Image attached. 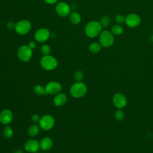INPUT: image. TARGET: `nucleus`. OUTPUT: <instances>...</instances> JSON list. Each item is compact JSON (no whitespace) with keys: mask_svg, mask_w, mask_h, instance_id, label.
<instances>
[{"mask_svg":"<svg viewBox=\"0 0 153 153\" xmlns=\"http://www.w3.org/2000/svg\"><path fill=\"white\" fill-rule=\"evenodd\" d=\"M33 92L39 96H44L47 94L45 88L39 84L35 85L33 87Z\"/></svg>","mask_w":153,"mask_h":153,"instance_id":"21","label":"nucleus"},{"mask_svg":"<svg viewBox=\"0 0 153 153\" xmlns=\"http://www.w3.org/2000/svg\"><path fill=\"white\" fill-rule=\"evenodd\" d=\"M102 28L103 27L99 22L92 20L86 25L84 32L87 36L93 38L100 35L102 31Z\"/></svg>","mask_w":153,"mask_h":153,"instance_id":"1","label":"nucleus"},{"mask_svg":"<svg viewBox=\"0 0 153 153\" xmlns=\"http://www.w3.org/2000/svg\"><path fill=\"white\" fill-rule=\"evenodd\" d=\"M17 55L18 58L23 62L29 61L33 55V50L31 49L28 45H23L19 47Z\"/></svg>","mask_w":153,"mask_h":153,"instance_id":"5","label":"nucleus"},{"mask_svg":"<svg viewBox=\"0 0 153 153\" xmlns=\"http://www.w3.org/2000/svg\"><path fill=\"white\" fill-rule=\"evenodd\" d=\"M115 118L118 121H121L122 120H123L124 118V112L121 109H118L115 113Z\"/></svg>","mask_w":153,"mask_h":153,"instance_id":"25","label":"nucleus"},{"mask_svg":"<svg viewBox=\"0 0 153 153\" xmlns=\"http://www.w3.org/2000/svg\"><path fill=\"white\" fill-rule=\"evenodd\" d=\"M15 25L16 23H14L13 22H9L7 23V27L10 29V30H12V29H14L15 28Z\"/></svg>","mask_w":153,"mask_h":153,"instance_id":"29","label":"nucleus"},{"mask_svg":"<svg viewBox=\"0 0 153 153\" xmlns=\"http://www.w3.org/2000/svg\"><path fill=\"white\" fill-rule=\"evenodd\" d=\"M112 101L114 105L118 109H123L127 103V100L126 97L121 93H115L112 97Z\"/></svg>","mask_w":153,"mask_h":153,"instance_id":"12","label":"nucleus"},{"mask_svg":"<svg viewBox=\"0 0 153 153\" xmlns=\"http://www.w3.org/2000/svg\"><path fill=\"white\" fill-rule=\"evenodd\" d=\"M2 134L5 138H10L13 135V130L11 127L8 126H5L2 129Z\"/></svg>","mask_w":153,"mask_h":153,"instance_id":"22","label":"nucleus"},{"mask_svg":"<svg viewBox=\"0 0 153 153\" xmlns=\"http://www.w3.org/2000/svg\"><path fill=\"white\" fill-rule=\"evenodd\" d=\"M40 119H41L40 116L36 114H33L31 117V120L33 123H39Z\"/></svg>","mask_w":153,"mask_h":153,"instance_id":"28","label":"nucleus"},{"mask_svg":"<svg viewBox=\"0 0 153 153\" xmlns=\"http://www.w3.org/2000/svg\"><path fill=\"white\" fill-rule=\"evenodd\" d=\"M31 28V23L29 20L24 19L21 20L16 23L14 30L20 35H25L30 32Z\"/></svg>","mask_w":153,"mask_h":153,"instance_id":"6","label":"nucleus"},{"mask_svg":"<svg viewBox=\"0 0 153 153\" xmlns=\"http://www.w3.org/2000/svg\"><path fill=\"white\" fill-rule=\"evenodd\" d=\"M111 32H112V33L114 35L119 36V35H121L123 33L124 29L121 25L117 24V25H114L112 26Z\"/></svg>","mask_w":153,"mask_h":153,"instance_id":"19","label":"nucleus"},{"mask_svg":"<svg viewBox=\"0 0 153 153\" xmlns=\"http://www.w3.org/2000/svg\"><path fill=\"white\" fill-rule=\"evenodd\" d=\"M67 96L63 93H59L55 95L53 98V103L56 106H61L67 102Z\"/></svg>","mask_w":153,"mask_h":153,"instance_id":"15","label":"nucleus"},{"mask_svg":"<svg viewBox=\"0 0 153 153\" xmlns=\"http://www.w3.org/2000/svg\"><path fill=\"white\" fill-rule=\"evenodd\" d=\"M102 48V46L99 42H94L91 43L88 46L89 51L92 53H99Z\"/></svg>","mask_w":153,"mask_h":153,"instance_id":"20","label":"nucleus"},{"mask_svg":"<svg viewBox=\"0 0 153 153\" xmlns=\"http://www.w3.org/2000/svg\"><path fill=\"white\" fill-rule=\"evenodd\" d=\"M45 88L47 94L56 95L61 92L62 86L60 82L54 81H51L47 84Z\"/></svg>","mask_w":153,"mask_h":153,"instance_id":"11","label":"nucleus"},{"mask_svg":"<svg viewBox=\"0 0 153 153\" xmlns=\"http://www.w3.org/2000/svg\"><path fill=\"white\" fill-rule=\"evenodd\" d=\"M50 36V32L47 28L41 27L38 29L34 34V38L36 41L44 42L48 39Z\"/></svg>","mask_w":153,"mask_h":153,"instance_id":"9","label":"nucleus"},{"mask_svg":"<svg viewBox=\"0 0 153 153\" xmlns=\"http://www.w3.org/2000/svg\"><path fill=\"white\" fill-rule=\"evenodd\" d=\"M110 19L109 17L108 16H104L103 17H101L100 20V23L101 24V25L102 26V27H108L109 24H110Z\"/></svg>","mask_w":153,"mask_h":153,"instance_id":"24","label":"nucleus"},{"mask_svg":"<svg viewBox=\"0 0 153 153\" xmlns=\"http://www.w3.org/2000/svg\"><path fill=\"white\" fill-rule=\"evenodd\" d=\"M115 21L117 23V24L122 25V24L125 23L126 17L124 15H122V14H118L115 17Z\"/></svg>","mask_w":153,"mask_h":153,"instance_id":"27","label":"nucleus"},{"mask_svg":"<svg viewBox=\"0 0 153 153\" xmlns=\"http://www.w3.org/2000/svg\"><path fill=\"white\" fill-rule=\"evenodd\" d=\"M31 49H34L36 46V42L33 41H29V43H28V45H27Z\"/></svg>","mask_w":153,"mask_h":153,"instance_id":"30","label":"nucleus"},{"mask_svg":"<svg viewBox=\"0 0 153 153\" xmlns=\"http://www.w3.org/2000/svg\"><path fill=\"white\" fill-rule=\"evenodd\" d=\"M58 0H44V1L47 3V4H50V5H52L54 4L55 3H56L57 2Z\"/></svg>","mask_w":153,"mask_h":153,"instance_id":"31","label":"nucleus"},{"mask_svg":"<svg viewBox=\"0 0 153 153\" xmlns=\"http://www.w3.org/2000/svg\"><path fill=\"white\" fill-rule=\"evenodd\" d=\"M71 10H76V5H75V4H73V5H72L71 6Z\"/></svg>","mask_w":153,"mask_h":153,"instance_id":"32","label":"nucleus"},{"mask_svg":"<svg viewBox=\"0 0 153 153\" xmlns=\"http://www.w3.org/2000/svg\"><path fill=\"white\" fill-rule=\"evenodd\" d=\"M55 10L59 16L66 17L71 14V8L68 4L65 2H60L56 5Z\"/></svg>","mask_w":153,"mask_h":153,"instance_id":"10","label":"nucleus"},{"mask_svg":"<svg viewBox=\"0 0 153 153\" xmlns=\"http://www.w3.org/2000/svg\"><path fill=\"white\" fill-rule=\"evenodd\" d=\"M39 126L34 124L29 126L28 128V134L31 137H35L38 135V134L39 132Z\"/></svg>","mask_w":153,"mask_h":153,"instance_id":"18","label":"nucleus"},{"mask_svg":"<svg viewBox=\"0 0 153 153\" xmlns=\"http://www.w3.org/2000/svg\"><path fill=\"white\" fill-rule=\"evenodd\" d=\"M99 36V43L102 47L108 48L111 47L114 43V35L112 32L108 30H105L101 32Z\"/></svg>","mask_w":153,"mask_h":153,"instance_id":"4","label":"nucleus"},{"mask_svg":"<svg viewBox=\"0 0 153 153\" xmlns=\"http://www.w3.org/2000/svg\"><path fill=\"white\" fill-rule=\"evenodd\" d=\"M84 74L81 71H76L75 72L74 74V78L75 79V81L77 82L81 81L84 78Z\"/></svg>","mask_w":153,"mask_h":153,"instance_id":"26","label":"nucleus"},{"mask_svg":"<svg viewBox=\"0 0 153 153\" xmlns=\"http://www.w3.org/2000/svg\"><path fill=\"white\" fill-rule=\"evenodd\" d=\"M141 22L140 17L136 13H130L126 16V25L130 28H135L139 26Z\"/></svg>","mask_w":153,"mask_h":153,"instance_id":"8","label":"nucleus"},{"mask_svg":"<svg viewBox=\"0 0 153 153\" xmlns=\"http://www.w3.org/2000/svg\"><path fill=\"white\" fill-rule=\"evenodd\" d=\"M55 124L54 117L49 114H45L41 117L39 122V127L45 131L52 129Z\"/></svg>","mask_w":153,"mask_h":153,"instance_id":"7","label":"nucleus"},{"mask_svg":"<svg viewBox=\"0 0 153 153\" xmlns=\"http://www.w3.org/2000/svg\"><path fill=\"white\" fill-rule=\"evenodd\" d=\"M13 120V112L9 109H4L0 112V122L4 124L8 125L11 123Z\"/></svg>","mask_w":153,"mask_h":153,"instance_id":"14","label":"nucleus"},{"mask_svg":"<svg viewBox=\"0 0 153 153\" xmlns=\"http://www.w3.org/2000/svg\"><path fill=\"white\" fill-rule=\"evenodd\" d=\"M39 142H38L36 139H30L27 140L24 145V148L25 151L30 153L36 152L39 148Z\"/></svg>","mask_w":153,"mask_h":153,"instance_id":"13","label":"nucleus"},{"mask_svg":"<svg viewBox=\"0 0 153 153\" xmlns=\"http://www.w3.org/2000/svg\"><path fill=\"white\" fill-rule=\"evenodd\" d=\"M71 95L75 98H81L87 93V87L82 82L79 81L74 83L70 87Z\"/></svg>","mask_w":153,"mask_h":153,"instance_id":"2","label":"nucleus"},{"mask_svg":"<svg viewBox=\"0 0 153 153\" xmlns=\"http://www.w3.org/2000/svg\"><path fill=\"white\" fill-rule=\"evenodd\" d=\"M40 65L46 71H53L57 68L58 62L54 56L50 54L45 55L40 60Z\"/></svg>","mask_w":153,"mask_h":153,"instance_id":"3","label":"nucleus"},{"mask_svg":"<svg viewBox=\"0 0 153 153\" xmlns=\"http://www.w3.org/2000/svg\"><path fill=\"white\" fill-rule=\"evenodd\" d=\"M69 19L73 25H76L81 22V16L78 12L74 11L69 15Z\"/></svg>","mask_w":153,"mask_h":153,"instance_id":"17","label":"nucleus"},{"mask_svg":"<svg viewBox=\"0 0 153 153\" xmlns=\"http://www.w3.org/2000/svg\"><path fill=\"white\" fill-rule=\"evenodd\" d=\"M14 153H23V152L22 150L19 149V150H16Z\"/></svg>","mask_w":153,"mask_h":153,"instance_id":"33","label":"nucleus"},{"mask_svg":"<svg viewBox=\"0 0 153 153\" xmlns=\"http://www.w3.org/2000/svg\"><path fill=\"white\" fill-rule=\"evenodd\" d=\"M53 145V140L49 137H44L39 142V147L44 151H48L50 149L52 148Z\"/></svg>","mask_w":153,"mask_h":153,"instance_id":"16","label":"nucleus"},{"mask_svg":"<svg viewBox=\"0 0 153 153\" xmlns=\"http://www.w3.org/2000/svg\"><path fill=\"white\" fill-rule=\"evenodd\" d=\"M40 51L41 53L43 54V56L49 55L51 53V48L47 44H43L41 47Z\"/></svg>","mask_w":153,"mask_h":153,"instance_id":"23","label":"nucleus"}]
</instances>
